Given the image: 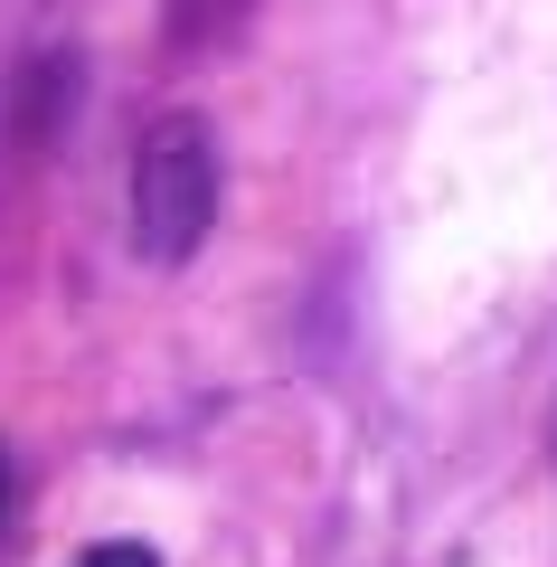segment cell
Masks as SVG:
<instances>
[{
    "instance_id": "6da1fadb",
    "label": "cell",
    "mask_w": 557,
    "mask_h": 567,
    "mask_svg": "<svg viewBox=\"0 0 557 567\" xmlns=\"http://www.w3.org/2000/svg\"><path fill=\"white\" fill-rule=\"evenodd\" d=\"M208 227H218V142L199 114H171L142 133V162H133V246L152 265H179L199 256Z\"/></svg>"
},
{
    "instance_id": "7a4b0ae2",
    "label": "cell",
    "mask_w": 557,
    "mask_h": 567,
    "mask_svg": "<svg viewBox=\"0 0 557 567\" xmlns=\"http://www.w3.org/2000/svg\"><path fill=\"white\" fill-rule=\"evenodd\" d=\"M76 567H161V558H152V548H133V539H104V548H85Z\"/></svg>"
}]
</instances>
